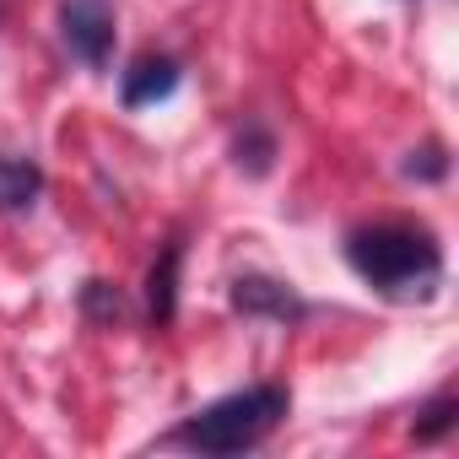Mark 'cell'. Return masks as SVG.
I'll list each match as a JSON object with an SVG mask.
<instances>
[{"label":"cell","instance_id":"6da1fadb","mask_svg":"<svg viewBox=\"0 0 459 459\" xmlns=\"http://www.w3.org/2000/svg\"><path fill=\"white\" fill-rule=\"evenodd\" d=\"M346 260L373 292L394 303H427L443 281V249L421 227H362L346 238Z\"/></svg>","mask_w":459,"mask_h":459},{"label":"cell","instance_id":"7a4b0ae2","mask_svg":"<svg viewBox=\"0 0 459 459\" xmlns=\"http://www.w3.org/2000/svg\"><path fill=\"white\" fill-rule=\"evenodd\" d=\"M292 411V394L281 384H255V389H238L205 411H195L168 443L178 448H195V454H244L255 443H265Z\"/></svg>","mask_w":459,"mask_h":459},{"label":"cell","instance_id":"3957f363","mask_svg":"<svg viewBox=\"0 0 459 459\" xmlns=\"http://www.w3.org/2000/svg\"><path fill=\"white\" fill-rule=\"evenodd\" d=\"M60 39H65V49L82 65L103 71L108 55H114V12H108V0H65L60 6Z\"/></svg>","mask_w":459,"mask_h":459},{"label":"cell","instance_id":"277c9868","mask_svg":"<svg viewBox=\"0 0 459 459\" xmlns=\"http://www.w3.org/2000/svg\"><path fill=\"white\" fill-rule=\"evenodd\" d=\"M233 308L249 314V319H276V325H292L303 319V298L287 287V281H271V276H238L233 281Z\"/></svg>","mask_w":459,"mask_h":459},{"label":"cell","instance_id":"5b68a950","mask_svg":"<svg viewBox=\"0 0 459 459\" xmlns=\"http://www.w3.org/2000/svg\"><path fill=\"white\" fill-rule=\"evenodd\" d=\"M173 92H178V60H168V55H141L119 82L125 108H152V103H162Z\"/></svg>","mask_w":459,"mask_h":459},{"label":"cell","instance_id":"8992f818","mask_svg":"<svg viewBox=\"0 0 459 459\" xmlns=\"http://www.w3.org/2000/svg\"><path fill=\"white\" fill-rule=\"evenodd\" d=\"M44 195V168L28 162V157H0V211L17 216V211H33V200Z\"/></svg>","mask_w":459,"mask_h":459},{"label":"cell","instance_id":"52a82bcc","mask_svg":"<svg viewBox=\"0 0 459 459\" xmlns=\"http://www.w3.org/2000/svg\"><path fill=\"white\" fill-rule=\"evenodd\" d=\"M178 260H184V244L173 238V244L157 255L152 276H146V308H152L157 325H168V319L178 314Z\"/></svg>","mask_w":459,"mask_h":459},{"label":"cell","instance_id":"ba28073f","mask_svg":"<svg viewBox=\"0 0 459 459\" xmlns=\"http://www.w3.org/2000/svg\"><path fill=\"white\" fill-rule=\"evenodd\" d=\"M233 152H238V168H249L255 178H265V173H271V157H276V135L260 130V125H249V130L233 141Z\"/></svg>","mask_w":459,"mask_h":459},{"label":"cell","instance_id":"9c48e42d","mask_svg":"<svg viewBox=\"0 0 459 459\" xmlns=\"http://www.w3.org/2000/svg\"><path fill=\"white\" fill-rule=\"evenodd\" d=\"M448 427H454V400H448V394L427 400V405H421V416H416V437H421V443H432V437H443Z\"/></svg>","mask_w":459,"mask_h":459},{"label":"cell","instance_id":"30bf717a","mask_svg":"<svg viewBox=\"0 0 459 459\" xmlns=\"http://www.w3.org/2000/svg\"><path fill=\"white\" fill-rule=\"evenodd\" d=\"M82 308H87L92 319H119V314H125V303H119V292H114L108 281H87V292H82Z\"/></svg>","mask_w":459,"mask_h":459},{"label":"cell","instance_id":"8fae6325","mask_svg":"<svg viewBox=\"0 0 459 459\" xmlns=\"http://www.w3.org/2000/svg\"><path fill=\"white\" fill-rule=\"evenodd\" d=\"M443 168H448V162H443V152H437V146L411 152V162H405V173H411V178H416V173H421V178H443Z\"/></svg>","mask_w":459,"mask_h":459}]
</instances>
